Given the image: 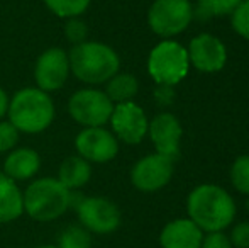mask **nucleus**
Returning <instances> with one entry per match:
<instances>
[{
    "mask_svg": "<svg viewBox=\"0 0 249 248\" xmlns=\"http://www.w3.org/2000/svg\"><path fill=\"white\" fill-rule=\"evenodd\" d=\"M112 133L117 139L127 145H138L148 134L149 121L144 111L132 100V102L115 104L110 116Z\"/></svg>",
    "mask_w": 249,
    "mask_h": 248,
    "instance_id": "11",
    "label": "nucleus"
},
{
    "mask_svg": "<svg viewBox=\"0 0 249 248\" xmlns=\"http://www.w3.org/2000/svg\"><path fill=\"white\" fill-rule=\"evenodd\" d=\"M190 60L187 48L171 39L158 43L148 58V72L158 85H177L188 75Z\"/></svg>",
    "mask_w": 249,
    "mask_h": 248,
    "instance_id": "5",
    "label": "nucleus"
},
{
    "mask_svg": "<svg viewBox=\"0 0 249 248\" xmlns=\"http://www.w3.org/2000/svg\"><path fill=\"white\" fill-rule=\"evenodd\" d=\"M231 182L237 192L249 195V155H241L234 160L231 169Z\"/></svg>",
    "mask_w": 249,
    "mask_h": 248,
    "instance_id": "23",
    "label": "nucleus"
},
{
    "mask_svg": "<svg viewBox=\"0 0 249 248\" xmlns=\"http://www.w3.org/2000/svg\"><path fill=\"white\" fill-rule=\"evenodd\" d=\"M246 209H248V212H249V197H248V201H246Z\"/></svg>",
    "mask_w": 249,
    "mask_h": 248,
    "instance_id": "32",
    "label": "nucleus"
},
{
    "mask_svg": "<svg viewBox=\"0 0 249 248\" xmlns=\"http://www.w3.org/2000/svg\"><path fill=\"white\" fill-rule=\"evenodd\" d=\"M200 248H232L229 236L222 231H210L202 238V245Z\"/></svg>",
    "mask_w": 249,
    "mask_h": 248,
    "instance_id": "27",
    "label": "nucleus"
},
{
    "mask_svg": "<svg viewBox=\"0 0 249 248\" xmlns=\"http://www.w3.org/2000/svg\"><path fill=\"white\" fill-rule=\"evenodd\" d=\"M173 162L170 156L153 153L134 163L131 182L141 192H156L163 189L173 175Z\"/></svg>",
    "mask_w": 249,
    "mask_h": 248,
    "instance_id": "10",
    "label": "nucleus"
},
{
    "mask_svg": "<svg viewBox=\"0 0 249 248\" xmlns=\"http://www.w3.org/2000/svg\"><path fill=\"white\" fill-rule=\"evenodd\" d=\"M58 248H92V236L82 225H71L63 229Z\"/></svg>",
    "mask_w": 249,
    "mask_h": 248,
    "instance_id": "22",
    "label": "nucleus"
},
{
    "mask_svg": "<svg viewBox=\"0 0 249 248\" xmlns=\"http://www.w3.org/2000/svg\"><path fill=\"white\" fill-rule=\"evenodd\" d=\"M70 76L68 53L63 48H50L43 51L34 66V82L44 92H54L65 87Z\"/></svg>",
    "mask_w": 249,
    "mask_h": 248,
    "instance_id": "12",
    "label": "nucleus"
},
{
    "mask_svg": "<svg viewBox=\"0 0 249 248\" xmlns=\"http://www.w3.org/2000/svg\"><path fill=\"white\" fill-rule=\"evenodd\" d=\"M188 216L202 231H222L236 218V202L213 184L195 187L188 195Z\"/></svg>",
    "mask_w": 249,
    "mask_h": 248,
    "instance_id": "1",
    "label": "nucleus"
},
{
    "mask_svg": "<svg viewBox=\"0 0 249 248\" xmlns=\"http://www.w3.org/2000/svg\"><path fill=\"white\" fill-rule=\"evenodd\" d=\"M78 221L87 231L110 235L121 226V211L105 197H85L76 204Z\"/></svg>",
    "mask_w": 249,
    "mask_h": 248,
    "instance_id": "8",
    "label": "nucleus"
},
{
    "mask_svg": "<svg viewBox=\"0 0 249 248\" xmlns=\"http://www.w3.org/2000/svg\"><path fill=\"white\" fill-rule=\"evenodd\" d=\"M41 156L33 148H14L9 152L3 162V175L12 179L14 182L29 180L39 172Z\"/></svg>",
    "mask_w": 249,
    "mask_h": 248,
    "instance_id": "16",
    "label": "nucleus"
},
{
    "mask_svg": "<svg viewBox=\"0 0 249 248\" xmlns=\"http://www.w3.org/2000/svg\"><path fill=\"white\" fill-rule=\"evenodd\" d=\"M70 72L83 83H107L121 68V58L108 44L83 41L70 50Z\"/></svg>",
    "mask_w": 249,
    "mask_h": 248,
    "instance_id": "3",
    "label": "nucleus"
},
{
    "mask_svg": "<svg viewBox=\"0 0 249 248\" xmlns=\"http://www.w3.org/2000/svg\"><path fill=\"white\" fill-rule=\"evenodd\" d=\"M154 100L158 106L168 107L175 100V87L173 85H158L154 89Z\"/></svg>",
    "mask_w": 249,
    "mask_h": 248,
    "instance_id": "29",
    "label": "nucleus"
},
{
    "mask_svg": "<svg viewBox=\"0 0 249 248\" xmlns=\"http://www.w3.org/2000/svg\"><path fill=\"white\" fill-rule=\"evenodd\" d=\"M75 148L89 163H107L117 156L119 139L104 126L83 128L75 138Z\"/></svg>",
    "mask_w": 249,
    "mask_h": 248,
    "instance_id": "9",
    "label": "nucleus"
},
{
    "mask_svg": "<svg viewBox=\"0 0 249 248\" xmlns=\"http://www.w3.org/2000/svg\"><path fill=\"white\" fill-rule=\"evenodd\" d=\"M54 102L50 94L37 87H26L9 100V123L19 133L37 134L46 131L54 121Z\"/></svg>",
    "mask_w": 249,
    "mask_h": 248,
    "instance_id": "2",
    "label": "nucleus"
},
{
    "mask_svg": "<svg viewBox=\"0 0 249 248\" xmlns=\"http://www.w3.org/2000/svg\"><path fill=\"white\" fill-rule=\"evenodd\" d=\"M37 248H58L56 245H43V247H37Z\"/></svg>",
    "mask_w": 249,
    "mask_h": 248,
    "instance_id": "31",
    "label": "nucleus"
},
{
    "mask_svg": "<svg viewBox=\"0 0 249 248\" xmlns=\"http://www.w3.org/2000/svg\"><path fill=\"white\" fill-rule=\"evenodd\" d=\"M139 82L131 73H115L107 83H105V94L108 99L115 104L132 102L138 95Z\"/></svg>",
    "mask_w": 249,
    "mask_h": 248,
    "instance_id": "19",
    "label": "nucleus"
},
{
    "mask_svg": "<svg viewBox=\"0 0 249 248\" xmlns=\"http://www.w3.org/2000/svg\"><path fill=\"white\" fill-rule=\"evenodd\" d=\"M114 111V102L107 97L104 90L80 89L70 97L68 113L75 123L83 128H99L108 123Z\"/></svg>",
    "mask_w": 249,
    "mask_h": 248,
    "instance_id": "7",
    "label": "nucleus"
},
{
    "mask_svg": "<svg viewBox=\"0 0 249 248\" xmlns=\"http://www.w3.org/2000/svg\"><path fill=\"white\" fill-rule=\"evenodd\" d=\"M92 0H44L46 7L59 19L80 17L90 7Z\"/></svg>",
    "mask_w": 249,
    "mask_h": 248,
    "instance_id": "21",
    "label": "nucleus"
},
{
    "mask_svg": "<svg viewBox=\"0 0 249 248\" xmlns=\"http://www.w3.org/2000/svg\"><path fill=\"white\" fill-rule=\"evenodd\" d=\"M148 134L154 148H156V153L170 156L171 160L177 158L178 153H180V141L183 129H181L180 121L173 114H158L148 126Z\"/></svg>",
    "mask_w": 249,
    "mask_h": 248,
    "instance_id": "14",
    "label": "nucleus"
},
{
    "mask_svg": "<svg viewBox=\"0 0 249 248\" xmlns=\"http://www.w3.org/2000/svg\"><path fill=\"white\" fill-rule=\"evenodd\" d=\"M24 212L34 221L50 223L61 218L71 206V191L54 177L36 179L22 192Z\"/></svg>",
    "mask_w": 249,
    "mask_h": 248,
    "instance_id": "4",
    "label": "nucleus"
},
{
    "mask_svg": "<svg viewBox=\"0 0 249 248\" xmlns=\"http://www.w3.org/2000/svg\"><path fill=\"white\" fill-rule=\"evenodd\" d=\"M9 95H7L5 90L0 87V121L3 116H7V111H9Z\"/></svg>",
    "mask_w": 249,
    "mask_h": 248,
    "instance_id": "30",
    "label": "nucleus"
},
{
    "mask_svg": "<svg viewBox=\"0 0 249 248\" xmlns=\"http://www.w3.org/2000/svg\"><path fill=\"white\" fill-rule=\"evenodd\" d=\"M90 177H92V165L80 155L68 156L59 165L58 180L70 191L87 186Z\"/></svg>",
    "mask_w": 249,
    "mask_h": 248,
    "instance_id": "18",
    "label": "nucleus"
},
{
    "mask_svg": "<svg viewBox=\"0 0 249 248\" xmlns=\"http://www.w3.org/2000/svg\"><path fill=\"white\" fill-rule=\"evenodd\" d=\"M24 212L22 192L17 184L0 173V225L19 219Z\"/></svg>",
    "mask_w": 249,
    "mask_h": 248,
    "instance_id": "17",
    "label": "nucleus"
},
{
    "mask_svg": "<svg viewBox=\"0 0 249 248\" xmlns=\"http://www.w3.org/2000/svg\"><path fill=\"white\" fill-rule=\"evenodd\" d=\"M243 0H198L197 9H194V17L207 20L210 17L231 16Z\"/></svg>",
    "mask_w": 249,
    "mask_h": 248,
    "instance_id": "20",
    "label": "nucleus"
},
{
    "mask_svg": "<svg viewBox=\"0 0 249 248\" xmlns=\"http://www.w3.org/2000/svg\"><path fill=\"white\" fill-rule=\"evenodd\" d=\"M202 238V229L190 218L175 219L163 228L160 243L163 248H200Z\"/></svg>",
    "mask_w": 249,
    "mask_h": 248,
    "instance_id": "15",
    "label": "nucleus"
},
{
    "mask_svg": "<svg viewBox=\"0 0 249 248\" xmlns=\"http://www.w3.org/2000/svg\"><path fill=\"white\" fill-rule=\"evenodd\" d=\"M229 240L236 248H249V221H243L234 226Z\"/></svg>",
    "mask_w": 249,
    "mask_h": 248,
    "instance_id": "28",
    "label": "nucleus"
},
{
    "mask_svg": "<svg viewBox=\"0 0 249 248\" xmlns=\"http://www.w3.org/2000/svg\"><path fill=\"white\" fill-rule=\"evenodd\" d=\"M194 19L190 0H154L148 10V24L154 34L173 38L183 33Z\"/></svg>",
    "mask_w": 249,
    "mask_h": 248,
    "instance_id": "6",
    "label": "nucleus"
},
{
    "mask_svg": "<svg viewBox=\"0 0 249 248\" xmlns=\"http://www.w3.org/2000/svg\"><path fill=\"white\" fill-rule=\"evenodd\" d=\"M231 22L232 27L239 36H243L244 39H249V0H243L237 5V9L231 14Z\"/></svg>",
    "mask_w": 249,
    "mask_h": 248,
    "instance_id": "25",
    "label": "nucleus"
},
{
    "mask_svg": "<svg viewBox=\"0 0 249 248\" xmlns=\"http://www.w3.org/2000/svg\"><path fill=\"white\" fill-rule=\"evenodd\" d=\"M87 36H89V27L83 22L80 17H71V19H66L65 24V38L68 43H71L73 46L75 44H80L83 41H87Z\"/></svg>",
    "mask_w": 249,
    "mask_h": 248,
    "instance_id": "24",
    "label": "nucleus"
},
{
    "mask_svg": "<svg viewBox=\"0 0 249 248\" xmlns=\"http://www.w3.org/2000/svg\"><path fill=\"white\" fill-rule=\"evenodd\" d=\"M19 143V131L9 121H0V153L12 152Z\"/></svg>",
    "mask_w": 249,
    "mask_h": 248,
    "instance_id": "26",
    "label": "nucleus"
},
{
    "mask_svg": "<svg viewBox=\"0 0 249 248\" xmlns=\"http://www.w3.org/2000/svg\"><path fill=\"white\" fill-rule=\"evenodd\" d=\"M188 60L202 73H215L227 61V50L219 38L212 34H198L188 44Z\"/></svg>",
    "mask_w": 249,
    "mask_h": 248,
    "instance_id": "13",
    "label": "nucleus"
}]
</instances>
